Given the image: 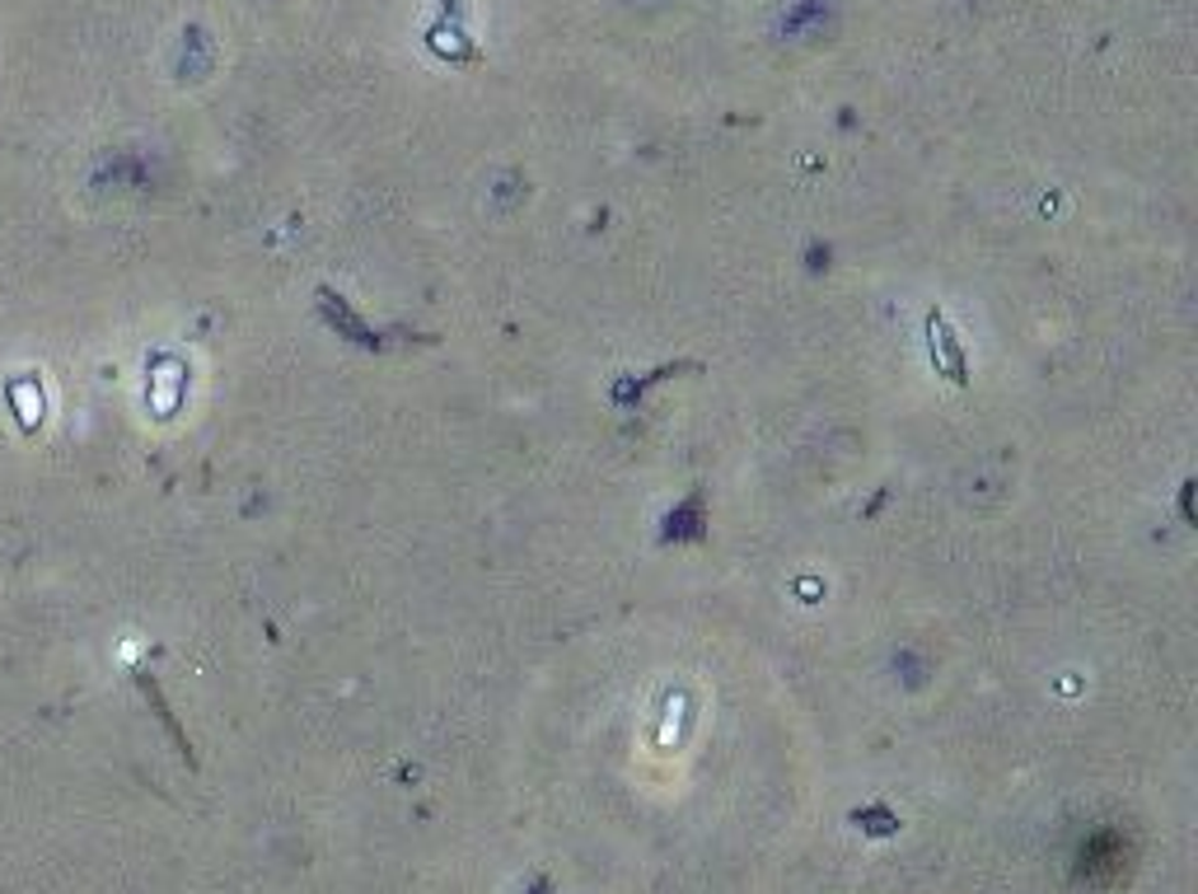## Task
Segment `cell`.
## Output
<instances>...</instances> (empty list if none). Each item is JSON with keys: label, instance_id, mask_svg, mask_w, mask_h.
<instances>
[{"label": "cell", "instance_id": "6da1fadb", "mask_svg": "<svg viewBox=\"0 0 1198 894\" xmlns=\"http://www.w3.org/2000/svg\"><path fill=\"white\" fill-rule=\"evenodd\" d=\"M927 332H931V361H946V380L950 384H964V357H960V347H956V338H950V328H946V319H941V309H931L927 314Z\"/></svg>", "mask_w": 1198, "mask_h": 894}]
</instances>
